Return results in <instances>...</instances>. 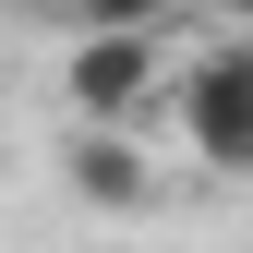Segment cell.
Instances as JSON below:
<instances>
[{"label": "cell", "instance_id": "obj_1", "mask_svg": "<svg viewBox=\"0 0 253 253\" xmlns=\"http://www.w3.org/2000/svg\"><path fill=\"white\" fill-rule=\"evenodd\" d=\"M181 145L217 181H253V37L193 48V73H181Z\"/></svg>", "mask_w": 253, "mask_h": 253}, {"label": "cell", "instance_id": "obj_2", "mask_svg": "<svg viewBox=\"0 0 253 253\" xmlns=\"http://www.w3.org/2000/svg\"><path fill=\"white\" fill-rule=\"evenodd\" d=\"M157 84H169V37L157 24H73V60H60L73 121H133Z\"/></svg>", "mask_w": 253, "mask_h": 253}, {"label": "cell", "instance_id": "obj_3", "mask_svg": "<svg viewBox=\"0 0 253 253\" xmlns=\"http://www.w3.org/2000/svg\"><path fill=\"white\" fill-rule=\"evenodd\" d=\"M60 193L97 205V217H133L157 193V157L133 145V121H73V145H60Z\"/></svg>", "mask_w": 253, "mask_h": 253}, {"label": "cell", "instance_id": "obj_4", "mask_svg": "<svg viewBox=\"0 0 253 253\" xmlns=\"http://www.w3.org/2000/svg\"><path fill=\"white\" fill-rule=\"evenodd\" d=\"M60 12H73V24H169L181 0H60Z\"/></svg>", "mask_w": 253, "mask_h": 253}, {"label": "cell", "instance_id": "obj_5", "mask_svg": "<svg viewBox=\"0 0 253 253\" xmlns=\"http://www.w3.org/2000/svg\"><path fill=\"white\" fill-rule=\"evenodd\" d=\"M205 12H253V0H205Z\"/></svg>", "mask_w": 253, "mask_h": 253}]
</instances>
